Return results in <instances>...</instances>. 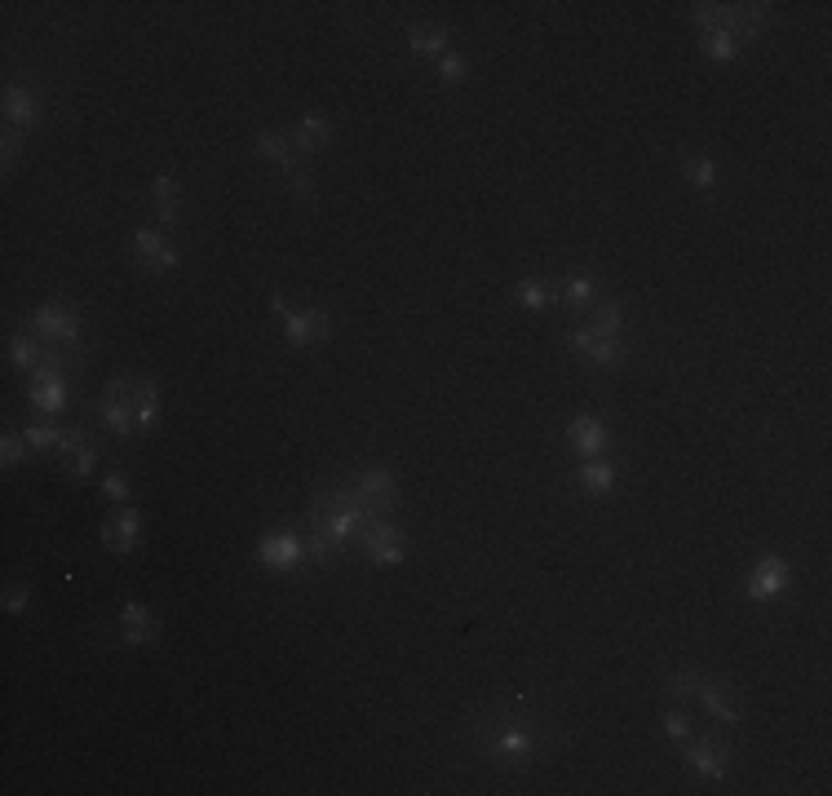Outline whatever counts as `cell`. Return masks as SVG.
Returning <instances> with one entry per match:
<instances>
[{"label": "cell", "mask_w": 832, "mask_h": 796, "mask_svg": "<svg viewBox=\"0 0 832 796\" xmlns=\"http://www.w3.org/2000/svg\"><path fill=\"white\" fill-rule=\"evenodd\" d=\"M558 744L562 731L536 695H496L465 717V748L496 775H531Z\"/></svg>", "instance_id": "6da1fadb"}, {"label": "cell", "mask_w": 832, "mask_h": 796, "mask_svg": "<svg viewBox=\"0 0 832 796\" xmlns=\"http://www.w3.org/2000/svg\"><path fill=\"white\" fill-rule=\"evenodd\" d=\"M377 518H390V513H382V509H373L351 482H346V473L342 478H333V482H319L315 491H311V504H306V522L311 527H319V531H328L337 544H359V535L377 522Z\"/></svg>", "instance_id": "7a4b0ae2"}, {"label": "cell", "mask_w": 832, "mask_h": 796, "mask_svg": "<svg viewBox=\"0 0 832 796\" xmlns=\"http://www.w3.org/2000/svg\"><path fill=\"white\" fill-rule=\"evenodd\" d=\"M691 22L700 31H727L740 44H753L775 27V4H691Z\"/></svg>", "instance_id": "3957f363"}, {"label": "cell", "mask_w": 832, "mask_h": 796, "mask_svg": "<svg viewBox=\"0 0 832 796\" xmlns=\"http://www.w3.org/2000/svg\"><path fill=\"white\" fill-rule=\"evenodd\" d=\"M27 328H31L44 346H58V350L84 359V319H80L75 302H44L40 310H31Z\"/></svg>", "instance_id": "277c9868"}, {"label": "cell", "mask_w": 832, "mask_h": 796, "mask_svg": "<svg viewBox=\"0 0 832 796\" xmlns=\"http://www.w3.org/2000/svg\"><path fill=\"white\" fill-rule=\"evenodd\" d=\"M682 762H687V771H691L700 784H727L731 771H735V744L722 739V735L696 731V735L682 744Z\"/></svg>", "instance_id": "5b68a950"}, {"label": "cell", "mask_w": 832, "mask_h": 796, "mask_svg": "<svg viewBox=\"0 0 832 796\" xmlns=\"http://www.w3.org/2000/svg\"><path fill=\"white\" fill-rule=\"evenodd\" d=\"M253 558L262 571H275V575L297 571L306 562V522H280V527L262 531Z\"/></svg>", "instance_id": "8992f818"}, {"label": "cell", "mask_w": 832, "mask_h": 796, "mask_svg": "<svg viewBox=\"0 0 832 796\" xmlns=\"http://www.w3.org/2000/svg\"><path fill=\"white\" fill-rule=\"evenodd\" d=\"M271 315L280 319L288 350H311V346H324L333 337V319L324 310H297L284 293H271Z\"/></svg>", "instance_id": "52a82bcc"}, {"label": "cell", "mask_w": 832, "mask_h": 796, "mask_svg": "<svg viewBox=\"0 0 832 796\" xmlns=\"http://www.w3.org/2000/svg\"><path fill=\"white\" fill-rule=\"evenodd\" d=\"M89 416H93L106 433H115L120 442L142 438V429H138V411H133L129 390H124V377H111V381H106V390L89 402Z\"/></svg>", "instance_id": "ba28073f"}, {"label": "cell", "mask_w": 832, "mask_h": 796, "mask_svg": "<svg viewBox=\"0 0 832 796\" xmlns=\"http://www.w3.org/2000/svg\"><path fill=\"white\" fill-rule=\"evenodd\" d=\"M562 341H567V350H576L593 373H616V368H625V359H629V341H625V337H598V333H589L585 324L567 328Z\"/></svg>", "instance_id": "9c48e42d"}, {"label": "cell", "mask_w": 832, "mask_h": 796, "mask_svg": "<svg viewBox=\"0 0 832 796\" xmlns=\"http://www.w3.org/2000/svg\"><path fill=\"white\" fill-rule=\"evenodd\" d=\"M142 531H146V518H142L138 504H115V513H106V518L98 522V540H102V549L115 553V558H129V553L142 544Z\"/></svg>", "instance_id": "30bf717a"}, {"label": "cell", "mask_w": 832, "mask_h": 796, "mask_svg": "<svg viewBox=\"0 0 832 796\" xmlns=\"http://www.w3.org/2000/svg\"><path fill=\"white\" fill-rule=\"evenodd\" d=\"M359 553L373 567H404L408 562V535L395 518H377L364 535H359Z\"/></svg>", "instance_id": "8fae6325"}, {"label": "cell", "mask_w": 832, "mask_h": 796, "mask_svg": "<svg viewBox=\"0 0 832 796\" xmlns=\"http://www.w3.org/2000/svg\"><path fill=\"white\" fill-rule=\"evenodd\" d=\"M129 253H133V262H138L142 271H151V275H173V271H177V248H173L169 231L138 226V231L129 235Z\"/></svg>", "instance_id": "7c38bea8"}, {"label": "cell", "mask_w": 832, "mask_h": 796, "mask_svg": "<svg viewBox=\"0 0 832 796\" xmlns=\"http://www.w3.org/2000/svg\"><path fill=\"white\" fill-rule=\"evenodd\" d=\"M346 482H351L373 509H382V513H395V509H399V478H395V469H386V465H364V469H351Z\"/></svg>", "instance_id": "4fadbf2b"}, {"label": "cell", "mask_w": 832, "mask_h": 796, "mask_svg": "<svg viewBox=\"0 0 832 796\" xmlns=\"http://www.w3.org/2000/svg\"><path fill=\"white\" fill-rule=\"evenodd\" d=\"M0 111H4V129H18L22 137L44 120V98H40V89L35 84H27V80H18V84H9L4 89V102H0Z\"/></svg>", "instance_id": "5bb4252c"}, {"label": "cell", "mask_w": 832, "mask_h": 796, "mask_svg": "<svg viewBox=\"0 0 832 796\" xmlns=\"http://www.w3.org/2000/svg\"><path fill=\"white\" fill-rule=\"evenodd\" d=\"M27 402L40 411V416H62L67 402H71V377L62 368H40L31 373L27 381Z\"/></svg>", "instance_id": "9a60e30c"}, {"label": "cell", "mask_w": 832, "mask_h": 796, "mask_svg": "<svg viewBox=\"0 0 832 796\" xmlns=\"http://www.w3.org/2000/svg\"><path fill=\"white\" fill-rule=\"evenodd\" d=\"M789 580H793V567H789L780 553H767V558H758L753 571H749L744 598H749V602H775V598L789 589Z\"/></svg>", "instance_id": "2e32d148"}, {"label": "cell", "mask_w": 832, "mask_h": 796, "mask_svg": "<svg viewBox=\"0 0 832 796\" xmlns=\"http://www.w3.org/2000/svg\"><path fill=\"white\" fill-rule=\"evenodd\" d=\"M567 447L580 456V460H593V456H607L611 447V425L593 411H580L571 425H567Z\"/></svg>", "instance_id": "e0dca14e"}, {"label": "cell", "mask_w": 832, "mask_h": 796, "mask_svg": "<svg viewBox=\"0 0 832 796\" xmlns=\"http://www.w3.org/2000/svg\"><path fill=\"white\" fill-rule=\"evenodd\" d=\"M253 151L266 160V164H275L280 173H293L306 155L293 146V137H288V129H280V124H262L257 129V137H253Z\"/></svg>", "instance_id": "ac0fdd59"}, {"label": "cell", "mask_w": 832, "mask_h": 796, "mask_svg": "<svg viewBox=\"0 0 832 796\" xmlns=\"http://www.w3.org/2000/svg\"><path fill=\"white\" fill-rule=\"evenodd\" d=\"M598 297H602V284H598V275H589V271H576V275L554 279V302H562V306L576 310V315L593 310Z\"/></svg>", "instance_id": "d6986e66"}, {"label": "cell", "mask_w": 832, "mask_h": 796, "mask_svg": "<svg viewBox=\"0 0 832 796\" xmlns=\"http://www.w3.org/2000/svg\"><path fill=\"white\" fill-rule=\"evenodd\" d=\"M713 722H722V726H740L744 722V704L735 700V691L722 682V677H704V686H700V700H696Z\"/></svg>", "instance_id": "ffe728a7"}, {"label": "cell", "mask_w": 832, "mask_h": 796, "mask_svg": "<svg viewBox=\"0 0 832 796\" xmlns=\"http://www.w3.org/2000/svg\"><path fill=\"white\" fill-rule=\"evenodd\" d=\"M120 637H124V646H151V642L160 637V620H155V611H151L146 602L129 598V602L120 606Z\"/></svg>", "instance_id": "44dd1931"}, {"label": "cell", "mask_w": 832, "mask_h": 796, "mask_svg": "<svg viewBox=\"0 0 832 796\" xmlns=\"http://www.w3.org/2000/svg\"><path fill=\"white\" fill-rule=\"evenodd\" d=\"M124 390H129V402H133V411H138V429L151 433V429L160 425V411H164V402H160V381H155V377H124Z\"/></svg>", "instance_id": "7402d4cb"}, {"label": "cell", "mask_w": 832, "mask_h": 796, "mask_svg": "<svg viewBox=\"0 0 832 796\" xmlns=\"http://www.w3.org/2000/svg\"><path fill=\"white\" fill-rule=\"evenodd\" d=\"M288 137H293V146L311 160V155H319V151H328L333 146V120L324 115V111H306L302 120H297V129H288Z\"/></svg>", "instance_id": "603a6c76"}, {"label": "cell", "mask_w": 832, "mask_h": 796, "mask_svg": "<svg viewBox=\"0 0 832 796\" xmlns=\"http://www.w3.org/2000/svg\"><path fill=\"white\" fill-rule=\"evenodd\" d=\"M58 456L67 460V473H71V478H89V473L98 469V456H102V447H98V442L89 438V429H67V438H62Z\"/></svg>", "instance_id": "cb8c5ba5"}, {"label": "cell", "mask_w": 832, "mask_h": 796, "mask_svg": "<svg viewBox=\"0 0 832 796\" xmlns=\"http://www.w3.org/2000/svg\"><path fill=\"white\" fill-rule=\"evenodd\" d=\"M155 213H160V231H177L182 226V182L173 173H155Z\"/></svg>", "instance_id": "d4e9b609"}, {"label": "cell", "mask_w": 832, "mask_h": 796, "mask_svg": "<svg viewBox=\"0 0 832 796\" xmlns=\"http://www.w3.org/2000/svg\"><path fill=\"white\" fill-rule=\"evenodd\" d=\"M616 478H620V469L607 460V456H593V460H580L576 465V487H580V496H607L611 487H616Z\"/></svg>", "instance_id": "484cf974"}, {"label": "cell", "mask_w": 832, "mask_h": 796, "mask_svg": "<svg viewBox=\"0 0 832 796\" xmlns=\"http://www.w3.org/2000/svg\"><path fill=\"white\" fill-rule=\"evenodd\" d=\"M4 350H9V364H13L18 373H40L44 359H49V346H44L35 333H9Z\"/></svg>", "instance_id": "4316f807"}, {"label": "cell", "mask_w": 832, "mask_h": 796, "mask_svg": "<svg viewBox=\"0 0 832 796\" xmlns=\"http://www.w3.org/2000/svg\"><path fill=\"white\" fill-rule=\"evenodd\" d=\"M306 562L319 567V571H337L346 562V544H337L328 531H319V527L306 522Z\"/></svg>", "instance_id": "83f0119b"}, {"label": "cell", "mask_w": 832, "mask_h": 796, "mask_svg": "<svg viewBox=\"0 0 832 796\" xmlns=\"http://www.w3.org/2000/svg\"><path fill=\"white\" fill-rule=\"evenodd\" d=\"M704 677L709 673H700V669H669L660 682H664V695H669V704H682V708H696V700H700V686H704Z\"/></svg>", "instance_id": "f1b7e54d"}, {"label": "cell", "mask_w": 832, "mask_h": 796, "mask_svg": "<svg viewBox=\"0 0 832 796\" xmlns=\"http://www.w3.org/2000/svg\"><path fill=\"white\" fill-rule=\"evenodd\" d=\"M408 49H413L416 58H443L451 49V35H447L443 22H416L413 31H408Z\"/></svg>", "instance_id": "f546056e"}, {"label": "cell", "mask_w": 832, "mask_h": 796, "mask_svg": "<svg viewBox=\"0 0 832 796\" xmlns=\"http://www.w3.org/2000/svg\"><path fill=\"white\" fill-rule=\"evenodd\" d=\"M682 177L696 195H713L718 191V164L704 155V151H687L682 155Z\"/></svg>", "instance_id": "4dcf8cb0"}, {"label": "cell", "mask_w": 832, "mask_h": 796, "mask_svg": "<svg viewBox=\"0 0 832 796\" xmlns=\"http://www.w3.org/2000/svg\"><path fill=\"white\" fill-rule=\"evenodd\" d=\"M514 302L527 306V310H545L554 306V279H540V275H527L514 284Z\"/></svg>", "instance_id": "1f68e13d"}, {"label": "cell", "mask_w": 832, "mask_h": 796, "mask_svg": "<svg viewBox=\"0 0 832 796\" xmlns=\"http://www.w3.org/2000/svg\"><path fill=\"white\" fill-rule=\"evenodd\" d=\"M660 731H664V739H669V744H678V748H682V744H687V739H691V735H696L700 726H696L691 708H682V704H669V708L660 713Z\"/></svg>", "instance_id": "d6a6232c"}, {"label": "cell", "mask_w": 832, "mask_h": 796, "mask_svg": "<svg viewBox=\"0 0 832 796\" xmlns=\"http://www.w3.org/2000/svg\"><path fill=\"white\" fill-rule=\"evenodd\" d=\"M589 315H593L585 324L589 333H598V337H625V306L620 302H598Z\"/></svg>", "instance_id": "836d02e7"}, {"label": "cell", "mask_w": 832, "mask_h": 796, "mask_svg": "<svg viewBox=\"0 0 832 796\" xmlns=\"http://www.w3.org/2000/svg\"><path fill=\"white\" fill-rule=\"evenodd\" d=\"M700 53H704L709 62H740L744 44H740L735 35H727V31H704V35H700Z\"/></svg>", "instance_id": "e575fe53"}, {"label": "cell", "mask_w": 832, "mask_h": 796, "mask_svg": "<svg viewBox=\"0 0 832 796\" xmlns=\"http://www.w3.org/2000/svg\"><path fill=\"white\" fill-rule=\"evenodd\" d=\"M284 182H288V195H293L297 204H315V200H319V177H315L311 160H302L293 173H284Z\"/></svg>", "instance_id": "d590c367"}, {"label": "cell", "mask_w": 832, "mask_h": 796, "mask_svg": "<svg viewBox=\"0 0 832 796\" xmlns=\"http://www.w3.org/2000/svg\"><path fill=\"white\" fill-rule=\"evenodd\" d=\"M22 438H27V447H31V451H58V447H62V438H67V429H62V425H53V420H31V425L22 429Z\"/></svg>", "instance_id": "8d00e7d4"}, {"label": "cell", "mask_w": 832, "mask_h": 796, "mask_svg": "<svg viewBox=\"0 0 832 796\" xmlns=\"http://www.w3.org/2000/svg\"><path fill=\"white\" fill-rule=\"evenodd\" d=\"M465 75H469V62H465V53L447 49V53L438 58V80H443L447 89H460V84H465Z\"/></svg>", "instance_id": "74e56055"}, {"label": "cell", "mask_w": 832, "mask_h": 796, "mask_svg": "<svg viewBox=\"0 0 832 796\" xmlns=\"http://www.w3.org/2000/svg\"><path fill=\"white\" fill-rule=\"evenodd\" d=\"M98 491L111 500V504H133V487H129V478L120 473V469H111V473H102V482H98Z\"/></svg>", "instance_id": "f35d334b"}, {"label": "cell", "mask_w": 832, "mask_h": 796, "mask_svg": "<svg viewBox=\"0 0 832 796\" xmlns=\"http://www.w3.org/2000/svg\"><path fill=\"white\" fill-rule=\"evenodd\" d=\"M27 451H31V447H27L22 429H13V425H9V429H4V438H0V465H4V469H13V465L27 456Z\"/></svg>", "instance_id": "ab89813d"}, {"label": "cell", "mask_w": 832, "mask_h": 796, "mask_svg": "<svg viewBox=\"0 0 832 796\" xmlns=\"http://www.w3.org/2000/svg\"><path fill=\"white\" fill-rule=\"evenodd\" d=\"M18 155H22V133H18V129H4V133H0V164L13 169Z\"/></svg>", "instance_id": "60d3db41"}, {"label": "cell", "mask_w": 832, "mask_h": 796, "mask_svg": "<svg viewBox=\"0 0 832 796\" xmlns=\"http://www.w3.org/2000/svg\"><path fill=\"white\" fill-rule=\"evenodd\" d=\"M27 606H31V589L27 584H9L4 589V611L9 615H27Z\"/></svg>", "instance_id": "b9f144b4"}]
</instances>
